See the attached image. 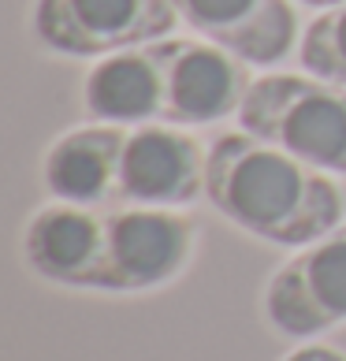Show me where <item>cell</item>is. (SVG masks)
I'll return each mask as SVG.
<instances>
[{
    "instance_id": "30bf717a",
    "label": "cell",
    "mask_w": 346,
    "mask_h": 361,
    "mask_svg": "<svg viewBox=\"0 0 346 361\" xmlns=\"http://www.w3.org/2000/svg\"><path fill=\"white\" fill-rule=\"evenodd\" d=\"M119 145L123 127L116 123H82L49 142L42 157V183L56 202L109 209L116 205L119 183Z\"/></svg>"
},
{
    "instance_id": "3957f363",
    "label": "cell",
    "mask_w": 346,
    "mask_h": 361,
    "mask_svg": "<svg viewBox=\"0 0 346 361\" xmlns=\"http://www.w3.org/2000/svg\"><path fill=\"white\" fill-rule=\"evenodd\" d=\"M197 253V224L183 209L109 205L97 290L149 294L190 269Z\"/></svg>"
},
{
    "instance_id": "6da1fadb",
    "label": "cell",
    "mask_w": 346,
    "mask_h": 361,
    "mask_svg": "<svg viewBox=\"0 0 346 361\" xmlns=\"http://www.w3.org/2000/svg\"><path fill=\"white\" fill-rule=\"evenodd\" d=\"M205 197L238 231L283 250H302L335 231L346 212V197L328 171L246 130L212 138Z\"/></svg>"
},
{
    "instance_id": "9c48e42d",
    "label": "cell",
    "mask_w": 346,
    "mask_h": 361,
    "mask_svg": "<svg viewBox=\"0 0 346 361\" xmlns=\"http://www.w3.org/2000/svg\"><path fill=\"white\" fill-rule=\"evenodd\" d=\"M104 250V209L56 202L42 205L23 227V261L37 279L71 290H97Z\"/></svg>"
},
{
    "instance_id": "4fadbf2b",
    "label": "cell",
    "mask_w": 346,
    "mask_h": 361,
    "mask_svg": "<svg viewBox=\"0 0 346 361\" xmlns=\"http://www.w3.org/2000/svg\"><path fill=\"white\" fill-rule=\"evenodd\" d=\"M283 361H346L342 350H335V346H298L295 354H287Z\"/></svg>"
},
{
    "instance_id": "7c38bea8",
    "label": "cell",
    "mask_w": 346,
    "mask_h": 361,
    "mask_svg": "<svg viewBox=\"0 0 346 361\" xmlns=\"http://www.w3.org/2000/svg\"><path fill=\"white\" fill-rule=\"evenodd\" d=\"M298 63L305 75L346 86V0L316 16L298 37Z\"/></svg>"
},
{
    "instance_id": "7a4b0ae2",
    "label": "cell",
    "mask_w": 346,
    "mask_h": 361,
    "mask_svg": "<svg viewBox=\"0 0 346 361\" xmlns=\"http://www.w3.org/2000/svg\"><path fill=\"white\" fill-rule=\"evenodd\" d=\"M235 119L246 135L328 176H346V86L316 75H261Z\"/></svg>"
},
{
    "instance_id": "277c9868",
    "label": "cell",
    "mask_w": 346,
    "mask_h": 361,
    "mask_svg": "<svg viewBox=\"0 0 346 361\" xmlns=\"http://www.w3.org/2000/svg\"><path fill=\"white\" fill-rule=\"evenodd\" d=\"M171 0H34V42L71 60H101L123 49L153 45L175 30Z\"/></svg>"
},
{
    "instance_id": "8fae6325",
    "label": "cell",
    "mask_w": 346,
    "mask_h": 361,
    "mask_svg": "<svg viewBox=\"0 0 346 361\" xmlns=\"http://www.w3.org/2000/svg\"><path fill=\"white\" fill-rule=\"evenodd\" d=\"M82 112L93 123L138 127L164 119V71L153 45L101 56L82 75Z\"/></svg>"
},
{
    "instance_id": "ba28073f",
    "label": "cell",
    "mask_w": 346,
    "mask_h": 361,
    "mask_svg": "<svg viewBox=\"0 0 346 361\" xmlns=\"http://www.w3.org/2000/svg\"><path fill=\"white\" fill-rule=\"evenodd\" d=\"M179 23L235 52L249 68H272L298 45L295 0H171Z\"/></svg>"
},
{
    "instance_id": "5b68a950",
    "label": "cell",
    "mask_w": 346,
    "mask_h": 361,
    "mask_svg": "<svg viewBox=\"0 0 346 361\" xmlns=\"http://www.w3.org/2000/svg\"><path fill=\"white\" fill-rule=\"evenodd\" d=\"M261 313L287 339H313L346 324V224L279 264L264 287Z\"/></svg>"
},
{
    "instance_id": "5bb4252c",
    "label": "cell",
    "mask_w": 346,
    "mask_h": 361,
    "mask_svg": "<svg viewBox=\"0 0 346 361\" xmlns=\"http://www.w3.org/2000/svg\"><path fill=\"white\" fill-rule=\"evenodd\" d=\"M295 4H305V8H316V11H324L331 4H342V0H295Z\"/></svg>"
},
{
    "instance_id": "8992f818",
    "label": "cell",
    "mask_w": 346,
    "mask_h": 361,
    "mask_svg": "<svg viewBox=\"0 0 346 361\" xmlns=\"http://www.w3.org/2000/svg\"><path fill=\"white\" fill-rule=\"evenodd\" d=\"M153 52L164 71V123L209 127L238 116L254 75L235 52L205 42V37H161Z\"/></svg>"
},
{
    "instance_id": "52a82bcc",
    "label": "cell",
    "mask_w": 346,
    "mask_h": 361,
    "mask_svg": "<svg viewBox=\"0 0 346 361\" xmlns=\"http://www.w3.org/2000/svg\"><path fill=\"white\" fill-rule=\"evenodd\" d=\"M205 171L209 149L186 127L164 119L123 127L116 205L186 209L205 194Z\"/></svg>"
}]
</instances>
